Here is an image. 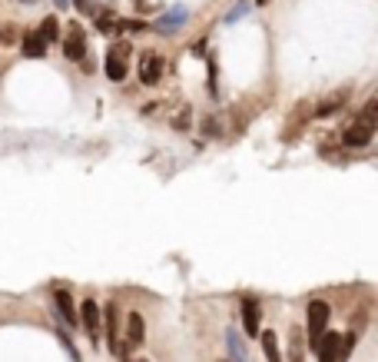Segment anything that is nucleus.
Segmentation results:
<instances>
[{
	"label": "nucleus",
	"mask_w": 378,
	"mask_h": 362,
	"mask_svg": "<svg viewBox=\"0 0 378 362\" xmlns=\"http://www.w3.org/2000/svg\"><path fill=\"white\" fill-rule=\"evenodd\" d=\"M375 130H378V100L372 96L359 114L352 116V123L345 127L342 140H345V147H368L372 136H375Z\"/></svg>",
	"instance_id": "obj_1"
},
{
	"label": "nucleus",
	"mask_w": 378,
	"mask_h": 362,
	"mask_svg": "<svg viewBox=\"0 0 378 362\" xmlns=\"http://www.w3.org/2000/svg\"><path fill=\"white\" fill-rule=\"evenodd\" d=\"M130 60H133V47L126 43V40H116L113 47L107 50V60H103L107 76H110L113 83H123L126 74H130Z\"/></svg>",
	"instance_id": "obj_2"
},
{
	"label": "nucleus",
	"mask_w": 378,
	"mask_h": 362,
	"mask_svg": "<svg viewBox=\"0 0 378 362\" xmlns=\"http://www.w3.org/2000/svg\"><path fill=\"white\" fill-rule=\"evenodd\" d=\"M305 319H309V349H315L319 345V339L329 332V319H332V309H329V303H322V299H315V303H309V312H305Z\"/></svg>",
	"instance_id": "obj_3"
},
{
	"label": "nucleus",
	"mask_w": 378,
	"mask_h": 362,
	"mask_svg": "<svg viewBox=\"0 0 378 362\" xmlns=\"http://www.w3.org/2000/svg\"><path fill=\"white\" fill-rule=\"evenodd\" d=\"M143 339H146V323H143L140 312H130V316H126V339L120 343V359L126 362V356H130L133 349H140Z\"/></svg>",
	"instance_id": "obj_4"
},
{
	"label": "nucleus",
	"mask_w": 378,
	"mask_h": 362,
	"mask_svg": "<svg viewBox=\"0 0 378 362\" xmlns=\"http://www.w3.org/2000/svg\"><path fill=\"white\" fill-rule=\"evenodd\" d=\"M163 74H166V60L159 57V54H143V57H140V80H143L146 87L159 83Z\"/></svg>",
	"instance_id": "obj_5"
},
{
	"label": "nucleus",
	"mask_w": 378,
	"mask_h": 362,
	"mask_svg": "<svg viewBox=\"0 0 378 362\" xmlns=\"http://www.w3.org/2000/svg\"><path fill=\"white\" fill-rule=\"evenodd\" d=\"M80 316H83L80 323L87 326V332H90V343H93V345H100V336H103V329H100V326H103V316H100V306H96L93 299H83V306H80Z\"/></svg>",
	"instance_id": "obj_6"
},
{
	"label": "nucleus",
	"mask_w": 378,
	"mask_h": 362,
	"mask_svg": "<svg viewBox=\"0 0 378 362\" xmlns=\"http://www.w3.org/2000/svg\"><path fill=\"white\" fill-rule=\"evenodd\" d=\"M189 20V10L186 7H183V3H173L170 10H166V14H163V17L156 20V23H153V27H156V30H159V34H179V30H183V23H186Z\"/></svg>",
	"instance_id": "obj_7"
},
{
	"label": "nucleus",
	"mask_w": 378,
	"mask_h": 362,
	"mask_svg": "<svg viewBox=\"0 0 378 362\" xmlns=\"http://www.w3.org/2000/svg\"><path fill=\"white\" fill-rule=\"evenodd\" d=\"M63 54L70 60H76V63H83V57H87V37H83V27L80 23H74L70 34L63 37Z\"/></svg>",
	"instance_id": "obj_8"
},
{
	"label": "nucleus",
	"mask_w": 378,
	"mask_h": 362,
	"mask_svg": "<svg viewBox=\"0 0 378 362\" xmlns=\"http://www.w3.org/2000/svg\"><path fill=\"white\" fill-rule=\"evenodd\" d=\"M100 316H103V326H107V349L120 359V329H116V326H120V319H116L120 312H116V306L110 303L107 309H100Z\"/></svg>",
	"instance_id": "obj_9"
},
{
	"label": "nucleus",
	"mask_w": 378,
	"mask_h": 362,
	"mask_svg": "<svg viewBox=\"0 0 378 362\" xmlns=\"http://www.w3.org/2000/svg\"><path fill=\"white\" fill-rule=\"evenodd\" d=\"M345 100H352V90H348V87H342V90H335V94L322 96L319 103H315V110H312V114H315V116H332V114H339L342 107H345Z\"/></svg>",
	"instance_id": "obj_10"
},
{
	"label": "nucleus",
	"mask_w": 378,
	"mask_h": 362,
	"mask_svg": "<svg viewBox=\"0 0 378 362\" xmlns=\"http://www.w3.org/2000/svg\"><path fill=\"white\" fill-rule=\"evenodd\" d=\"M54 299H57V312L60 319L70 326V329H76L80 326V316H76V306H74V296L67 292V289H54Z\"/></svg>",
	"instance_id": "obj_11"
},
{
	"label": "nucleus",
	"mask_w": 378,
	"mask_h": 362,
	"mask_svg": "<svg viewBox=\"0 0 378 362\" xmlns=\"http://www.w3.org/2000/svg\"><path fill=\"white\" fill-rule=\"evenodd\" d=\"M263 309L256 299H243V326H246V336H259L263 332Z\"/></svg>",
	"instance_id": "obj_12"
},
{
	"label": "nucleus",
	"mask_w": 378,
	"mask_h": 362,
	"mask_svg": "<svg viewBox=\"0 0 378 362\" xmlns=\"http://www.w3.org/2000/svg\"><path fill=\"white\" fill-rule=\"evenodd\" d=\"M339 332H325L315 345V352H319V362H339Z\"/></svg>",
	"instance_id": "obj_13"
},
{
	"label": "nucleus",
	"mask_w": 378,
	"mask_h": 362,
	"mask_svg": "<svg viewBox=\"0 0 378 362\" xmlns=\"http://www.w3.org/2000/svg\"><path fill=\"white\" fill-rule=\"evenodd\" d=\"M20 54L27 60H43L47 57V43L40 40V34H23V47H20Z\"/></svg>",
	"instance_id": "obj_14"
},
{
	"label": "nucleus",
	"mask_w": 378,
	"mask_h": 362,
	"mask_svg": "<svg viewBox=\"0 0 378 362\" xmlns=\"http://www.w3.org/2000/svg\"><path fill=\"white\" fill-rule=\"evenodd\" d=\"M226 349H229V359H232V362H249L246 343H243L239 329H226Z\"/></svg>",
	"instance_id": "obj_15"
},
{
	"label": "nucleus",
	"mask_w": 378,
	"mask_h": 362,
	"mask_svg": "<svg viewBox=\"0 0 378 362\" xmlns=\"http://www.w3.org/2000/svg\"><path fill=\"white\" fill-rule=\"evenodd\" d=\"M259 339H263V352H265V362H282V352H279V339H276V332H259Z\"/></svg>",
	"instance_id": "obj_16"
},
{
	"label": "nucleus",
	"mask_w": 378,
	"mask_h": 362,
	"mask_svg": "<svg viewBox=\"0 0 378 362\" xmlns=\"http://www.w3.org/2000/svg\"><path fill=\"white\" fill-rule=\"evenodd\" d=\"M40 40H43V43H57V40H60L57 17H43V20H40Z\"/></svg>",
	"instance_id": "obj_17"
},
{
	"label": "nucleus",
	"mask_w": 378,
	"mask_h": 362,
	"mask_svg": "<svg viewBox=\"0 0 378 362\" xmlns=\"http://www.w3.org/2000/svg\"><path fill=\"white\" fill-rule=\"evenodd\" d=\"M289 362H305V339L299 329H292V339H289Z\"/></svg>",
	"instance_id": "obj_18"
},
{
	"label": "nucleus",
	"mask_w": 378,
	"mask_h": 362,
	"mask_svg": "<svg viewBox=\"0 0 378 362\" xmlns=\"http://www.w3.org/2000/svg\"><path fill=\"white\" fill-rule=\"evenodd\" d=\"M246 10H249V3H246V0H239V7H236V10H232V14H229V17H226V23H236V20L243 17Z\"/></svg>",
	"instance_id": "obj_19"
},
{
	"label": "nucleus",
	"mask_w": 378,
	"mask_h": 362,
	"mask_svg": "<svg viewBox=\"0 0 378 362\" xmlns=\"http://www.w3.org/2000/svg\"><path fill=\"white\" fill-rule=\"evenodd\" d=\"M203 130H206V136H216V134H219V130H216V120H212V116H209L206 123H203Z\"/></svg>",
	"instance_id": "obj_20"
},
{
	"label": "nucleus",
	"mask_w": 378,
	"mask_h": 362,
	"mask_svg": "<svg viewBox=\"0 0 378 362\" xmlns=\"http://www.w3.org/2000/svg\"><path fill=\"white\" fill-rule=\"evenodd\" d=\"M76 7H80L83 14H93V3H90V0H76Z\"/></svg>",
	"instance_id": "obj_21"
},
{
	"label": "nucleus",
	"mask_w": 378,
	"mask_h": 362,
	"mask_svg": "<svg viewBox=\"0 0 378 362\" xmlns=\"http://www.w3.org/2000/svg\"><path fill=\"white\" fill-rule=\"evenodd\" d=\"M54 3H57L60 10H67V7H70V0H54Z\"/></svg>",
	"instance_id": "obj_22"
},
{
	"label": "nucleus",
	"mask_w": 378,
	"mask_h": 362,
	"mask_svg": "<svg viewBox=\"0 0 378 362\" xmlns=\"http://www.w3.org/2000/svg\"><path fill=\"white\" fill-rule=\"evenodd\" d=\"M20 3H37V0H20Z\"/></svg>",
	"instance_id": "obj_23"
},
{
	"label": "nucleus",
	"mask_w": 378,
	"mask_h": 362,
	"mask_svg": "<svg viewBox=\"0 0 378 362\" xmlns=\"http://www.w3.org/2000/svg\"><path fill=\"white\" fill-rule=\"evenodd\" d=\"M70 359H74V362H80V356H70Z\"/></svg>",
	"instance_id": "obj_24"
},
{
	"label": "nucleus",
	"mask_w": 378,
	"mask_h": 362,
	"mask_svg": "<svg viewBox=\"0 0 378 362\" xmlns=\"http://www.w3.org/2000/svg\"><path fill=\"white\" fill-rule=\"evenodd\" d=\"M256 3H269V0H256Z\"/></svg>",
	"instance_id": "obj_25"
},
{
	"label": "nucleus",
	"mask_w": 378,
	"mask_h": 362,
	"mask_svg": "<svg viewBox=\"0 0 378 362\" xmlns=\"http://www.w3.org/2000/svg\"><path fill=\"white\" fill-rule=\"evenodd\" d=\"M0 43H3V30H0Z\"/></svg>",
	"instance_id": "obj_26"
},
{
	"label": "nucleus",
	"mask_w": 378,
	"mask_h": 362,
	"mask_svg": "<svg viewBox=\"0 0 378 362\" xmlns=\"http://www.w3.org/2000/svg\"><path fill=\"white\" fill-rule=\"evenodd\" d=\"M140 362H146V359H140Z\"/></svg>",
	"instance_id": "obj_27"
}]
</instances>
